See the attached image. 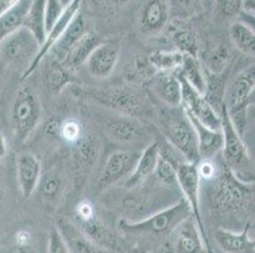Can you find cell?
<instances>
[{
    "instance_id": "41",
    "label": "cell",
    "mask_w": 255,
    "mask_h": 253,
    "mask_svg": "<svg viewBox=\"0 0 255 253\" xmlns=\"http://www.w3.org/2000/svg\"><path fill=\"white\" fill-rule=\"evenodd\" d=\"M43 133L50 139H61V122L57 119H50L43 127Z\"/></svg>"
},
{
    "instance_id": "24",
    "label": "cell",
    "mask_w": 255,
    "mask_h": 253,
    "mask_svg": "<svg viewBox=\"0 0 255 253\" xmlns=\"http://www.w3.org/2000/svg\"><path fill=\"white\" fill-rule=\"evenodd\" d=\"M85 33H87V22H85L84 15L82 13H78L68 25V28L65 29L64 34L59 39L56 46L51 50L53 56L52 60L64 62L74 46L84 37Z\"/></svg>"
},
{
    "instance_id": "32",
    "label": "cell",
    "mask_w": 255,
    "mask_h": 253,
    "mask_svg": "<svg viewBox=\"0 0 255 253\" xmlns=\"http://www.w3.org/2000/svg\"><path fill=\"white\" fill-rule=\"evenodd\" d=\"M69 70L62 62L51 60L45 71V83L51 92H60L65 86L71 84Z\"/></svg>"
},
{
    "instance_id": "9",
    "label": "cell",
    "mask_w": 255,
    "mask_h": 253,
    "mask_svg": "<svg viewBox=\"0 0 255 253\" xmlns=\"http://www.w3.org/2000/svg\"><path fill=\"white\" fill-rule=\"evenodd\" d=\"M140 156V151L135 150H117L111 153L104 162L97 182L98 192L106 191L122 178H128L135 170Z\"/></svg>"
},
{
    "instance_id": "29",
    "label": "cell",
    "mask_w": 255,
    "mask_h": 253,
    "mask_svg": "<svg viewBox=\"0 0 255 253\" xmlns=\"http://www.w3.org/2000/svg\"><path fill=\"white\" fill-rule=\"evenodd\" d=\"M23 28L33 34L34 38L42 45L46 38V28H45V0H36L32 1L29 10L25 15L23 22Z\"/></svg>"
},
{
    "instance_id": "39",
    "label": "cell",
    "mask_w": 255,
    "mask_h": 253,
    "mask_svg": "<svg viewBox=\"0 0 255 253\" xmlns=\"http://www.w3.org/2000/svg\"><path fill=\"white\" fill-rule=\"evenodd\" d=\"M96 208H94L92 201L82 200L75 206V220H74V222H87V220L92 219V218L96 217Z\"/></svg>"
},
{
    "instance_id": "49",
    "label": "cell",
    "mask_w": 255,
    "mask_h": 253,
    "mask_svg": "<svg viewBox=\"0 0 255 253\" xmlns=\"http://www.w3.org/2000/svg\"><path fill=\"white\" fill-rule=\"evenodd\" d=\"M1 199H3V190L0 187V203H1Z\"/></svg>"
},
{
    "instance_id": "20",
    "label": "cell",
    "mask_w": 255,
    "mask_h": 253,
    "mask_svg": "<svg viewBox=\"0 0 255 253\" xmlns=\"http://www.w3.org/2000/svg\"><path fill=\"white\" fill-rule=\"evenodd\" d=\"M150 89L168 108L182 106V86L177 74H159L152 76Z\"/></svg>"
},
{
    "instance_id": "15",
    "label": "cell",
    "mask_w": 255,
    "mask_h": 253,
    "mask_svg": "<svg viewBox=\"0 0 255 253\" xmlns=\"http://www.w3.org/2000/svg\"><path fill=\"white\" fill-rule=\"evenodd\" d=\"M107 136L118 143H131L137 141L143 132L142 123L135 117L116 114L108 115L103 122Z\"/></svg>"
},
{
    "instance_id": "27",
    "label": "cell",
    "mask_w": 255,
    "mask_h": 253,
    "mask_svg": "<svg viewBox=\"0 0 255 253\" xmlns=\"http://www.w3.org/2000/svg\"><path fill=\"white\" fill-rule=\"evenodd\" d=\"M177 74L180 78L184 79L196 91L205 96L206 89H207V78L197 56L185 55L182 67L179 71H177Z\"/></svg>"
},
{
    "instance_id": "1",
    "label": "cell",
    "mask_w": 255,
    "mask_h": 253,
    "mask_svg": "<svg viewBox=\"0 0 255 253\" xmlns=\"http://www.w3.org/2000/svg\"><path fill=\"white\" fill-rule=\"evenodd\" d=\"M191 217L192 212L189 205L184 199H180L169 208L154 213L142 220L129 222L126 219H121L118 222V228L125 236H146L159 238V237L173 234L174 229L180 223Z\"/></svg>"
},
{
    "instance_id": "42",
    "label": "cell",
    "mask_w": 255,
    "mask_h": 253,
    "mask_svg": "<svg viewBox=\"0 0 255 253\" xmlns=\"http://www.w3.org/2000/svg\"><path fill=\"white\" fill-rule=\"evenodd\" d=\"M14 240L15 246H31L32 236L28 231H19L15 234Z\"/></svg>"
},
{
    "instance_id": "6",
    "label": "cell",
    "mask_w": 255,
    "mask_h": 253,
    "mask_svg": "<svg viewBox=\"0 0 255 253\" xmlns=\"http://www.w3.org/2000/svg\"><path fill=\"white\" fill-rule=\"evenodd\" d=\"M255 86V62L241 70L225 87L224 104L226 106L235 128L240 134L244 131L247 120L248 99Z\"/></svg>"
},
{
    "instance_id": "35",
    "label": "cell",
    "mask_w": 255,
    "mask_h": 253,
    "mask_svg": "<svg viewBox=\"0 0 255 253\" xmlns=\"http://www.w3.org/2000/svg\"><path fill=\"white\" fill-rule=\"evenodd\" d=\"M84 136L80 122L73 118L61 122V139L70 145H76Z\"/></svg>"
},
{
    "instance_id": "3",
    "label": "cell",
    "mask_w": 255,
    "mask_h": 253,
    "mask_svg": "<svg viewBox=\"0 0 255 253\" xmlns=\"http://www.w3.org/2000/svg\"><path fill=\"white\" fill-rule=\"evenodd\" d=\"M221 118V133L224 137L222 146V161L227 170H230L236 178L250 185L254 180L253 175V162L250 159L247 145L243 141V137L235 128L230 114L225 104L220 110Z\"/></svg>"
},
{
    "instance_id": "26",
    "label": "cell",
    "mask_w": 255,
    "mask_h": 253,
    "mask_svg": "<svg viewBox=\"0 0 255 253\" xmlns=\"http://www.w3.org/2000/svg\"><path fill=\"white\" fill-rule=\"evenodd\" d=\"M31 3L29 0H17L14 5L0 17V43L23 27Z\"/></svg>"
},
{
    "instance_id": "16",
    "label": "cell",
    "mask_w": 255,
    "mask_h": 253,
    "mask_svg": "<svg viewBox=\"0 0 255 253\" xmlns=\"http://www.w3.org/2000/svg\"><path fill=\"white\" fill-rule=\"evenodd\" d=\"M120 56V47L112 42L101 43L89 56L87 64V70L90 76L98 80L110 78L113 73Z\"/></svg>"
},
{
    "instance_id": "36",
    "label": "cell",
    "mask_w": 255,
    "mask_h": 253,
    "mask_svg": "<svg viewBox=\"0 0 255 253\" xmlns=\"http://www.w3.org/2000/svg\"><path fill=\"white\" fill-rule=\"evenodd\" d=\"M154 175L156 176L157 180L163 185H166V186H178L175 167L164 159H161V157L157 161V166Z\"/></svg>"
},
{
    "instance_id": "46",
    "label": "cell",
    "mask_w": 255,
    "mask_h": 253,
    "mask_svg": "<svg viewBox=\"0 0 255 253\" xmlns=\"http://www.w3.org/2000/svg\"><path fill=\"white\" fill-rule=\"evenodd\" d=\"M243 10L255 15V0H245V1H243Z\"/></svg>"
},
{
    "instance_id": "11",
    "label": "cell",
    "mask_w": 255,
    "mask_h": 253,
    "mask_svg": "<svg viewBox=\"0 0 255 253\" xmlns=\"http://www.w3.org/2000/svg\"><path fill=\"white\" fill-rule=\"evenodd\" d=\"M177 181L178 187L182 191L183 199L187 201L192 212L194 222L197 223L199 231L206 237L205 227H203L202 214H201V205H199V186H201V178H199L197 167L194 164L183 162L177 166Z\"/></svg>"
},
{
    "instance_id": "43",
    "label": "cell",
    "mask_w": 255,
    "mask_h": 253,
    "mask_svg": "<svg viewBox=\"0 0 255 253\" xmlns=\"http://www.w3.org/2000/svg\"><path fill=\"white\" fill-rule=\"evenodd\" d=\"M239 22L244 23L245 25H248V27H249L250 29L255 33V15L243 10L240 14H239Z\"/></svg>"
},
{
    "instance_id": "48",
    "label": "cell",
    "mask_w": 255,
    "mask_h": 253,
    "mask_svg": "<svg viewBox=\"0 0 255 253\" xmlns=\"http://www.w3.org/2000/svg\"><path fill=\"white\" fill-rule=\"evenodd\" d=\"M254 104H255V86H254V89H253L252 94H250L249 99H248V106L254 105Z\"/></svg>"
},
{
    "instance_id": "21",
    "label": "cell",
    "mask_w": 255,
    "mask_h": 253,
    "mask_svg": "<svg viewBox=\"0 0 255 253\" xmlns=\"http://www.w3.org/2000/svg\"><path fill=\"white\" fill-rule=\"evenodd\" d=\"M80 229L85 233V236L92 241L99 250L118 251L120 250V240L115 232L107 226L106 223L96 215L87 222L76 223Z\"/></svg>"
},
{
    "instance_id": "14",
    "label": "cell",
    "mask_w": 255,
    "mask_h": 253,
    "mask_svg": "<svg viewBox=\"0 0 255 253\" xmlns=\"http://www.w3.org/2000/svg\"><path fill=\"white\" fill-rule=\"evenodd\" d=\"M80 6H82V3H80L79 0H74V1H71V3L69 4V6L66 8V10L64 11V14H62V17L60 18V20L57 22V24L46 34L45 41H43V43L41 45V47H39L38 55H37V57L34 59V61L32 62L31 66L28 67V70L23 74L20 80L25 81L37 69H38V66L41 65V61H42V60L45 59V56L47 55L48 52H51V50L56 46L59 39L61 38V36L64 34L65 29L68 28V25L70 24V22L74 19V17L79 13Z\"/></svg>"
},
{
    "instance_id": "10",
    "label": "cell",
    "mask_w": 255,
    "mask_h": 253,
    "mask_svg": "<svg viewBox=\"0 0 255 253\" xmlns=\"http://www.w3.org/2000/svg\"><path fill=\"white\" fill-rule=\"evenodd\" d=\"M177 74V73H175ZM182 86V106L187 113L193 115L198 122L215 131H221V118L202 94L193 89L183 78L177 74Z\"/></svg>"
},
{
    "instance_id": "17",
    "label": "cell",
    "mask_w": 255,
    "mask_h": 253,
    "mask_svg": "<svg viewBox=\"0 0 255 253\" xmlns=\"http://www.w3.org/2000/svg\"><path fill=\"white\" fill-rule=\"evenodd\" d=\"M55 227L68 246L70 253H103L92 241L85 236L84 232L74 220L69 218H57Z\"/></svg>"
},
{
    "instance_id": "22",
    "label": "cell",
    "mask_w": 255,
    "mask_h": 253,
    "mask_svg": "<svg viewBox=\"0 0 255 253\" xmlns=\"http://www.w3.org/2000/svg\"><path fill=\"white\" fill-rule=\"evenodd\" d=\"M187 113V111H185ZM188 118L193 125L194 131L197 134V141H198V152L201 160H212L222 151L224 146V137L221 131H215L211 129L202 123L198 122L193 115L187 113Z\"/></svg>"
},
{
    "instance_id": "5",
    "label": "cell",
    "mask_w": 255,
    "mask_h": 253,
    "mask_svg": "<svg viewBox=\"0 0 255 253\" xmlns=\"http://www.w3.org/2000/svg\"><path fill=\"white\" fill-rule=\"evenodd\" d=\"M212 182L210 200L212 209L216 212L221 214L235 213L247 205L252 191L250 185L236 178L226 167L221 170L220 175Z\"/></svg>"
},
{
    "instance_id": "19",
    "label": "cell",
    "mask_w": 255,
    "mask_h": 253,
    "mask_svg": "<svg viewBox=\"0 0 255 253\" xmlns=\"http://www.w3.org/2000/svg\"><path fill=\"white\" fill-rule=\"evenodd\" d=\"M213 236L225 253H255V237L250 234L249 224L240 232L216 229Z\"/></svg>"
},
{
    "instance_id": "13",
    "label": "cell",
    "mask_w": 255,
    "mask_h": 253,
    "mask_svg": "<svg viewBox=\"0 0 255 253\" xmlns=\"http://www.w3.org/2000/svg\"><path fill=\"white\" fill-rule=\"evenodd\" d=\"M17 181L23 198L28 200L37 190L42 176V165L33 153L22 152L15 161Z\"/></svg>"
},
{
    "instance_id": "47",
    "label": "cell",
    "mask_w": 255,
    "mask_h": 253,
    "mask_svg": "<svg viewBox=\"0 0 255 253\" xmlns=\"http://www.w3.org/2000/svg\"><path fill=\"white\" fill-rule=\"evenodd\" d=\"M11 253H33L31 246H15Z\"/></svg>"
},
{
    "instance_id": "33",
    "label": "cell",
    "mask_w": 255,
    "mask_h": 253,
    "mask_svg": "<svg viewBox=\"0 0 255 253\" xmlns=\"http://www.w3.org/2000/svg\"><path fill=\"white\" fill-rule=\"evenodd\" d=\"M170 37L173 39L174 45L178 47V51L184 55L196 56L197 53V43L196 37L193 32L189 28L184 25L171 24L170 27Z\"/></svg>"
},
{
    "instance_id": "31",
    "label": "cell",
    "mask_w": 255,
    "mask_h": 253,
    "mask_svg": "<svg viewBox=\"0 0 255 253\" xmlns=\"http://www.w3.org/2000/svg\"><path fill=\"white\" fill-rule=\"evenodd\" d=\"M230 38L241 53L255 57V33L248 25L239 20L234 23L230 27Z\"/></svg>"
},
{
    "instance_id": "44",
    "label": "cell",
    "mask_w": 255,
    "mask_h": 253,
    "mask_svg": "<svg viewBox=\"0 0 255 253\" xmlns=\"http://www.w3.org/2000/svg\"><path fill=\"white\" fill-rule=\"evenodd\" d=\"M8 155V145H6V139L4 134L0 132V160L5 159Z\"/></svg>"
},
{
    "instance_id": "37",
    "label": "cell",
    "mask_w": 255,
    "mask_h": 253,
    "mask_svg": "<svg viewBox=\"0 0 255 253\" xmlns=\"http://www.w3.org/2000/svg\"><path fill=\"white\" fill-rule=\"evenodd\" d=\"M197 172L201 180L213 181L221 172V167L215 162V160H201L196 165Z\"/></svg>"
},
{
    "instance_id": "30",
    "label": "cell",
    "mask_w": 255,
    "mask_h": 253,
    "mask_svg": "<svg viewBox=\"0 0 255 253\" xmlns=\"http://www.w3.org/2000/svg\"><path fill=\"white\" fill-rule=\"evenodd\" d=\"M184 53L179 51H155L150 55L149 64L160 74H175L179 71L184 60Z\"/></svg>"
},
{
    "instance_id": "28",
    "label": "cell",
    "mask_w": 255,
    "mask_h": 253,
    "mask_svg": "<svg viewBox=\"0 0 255 253\" xmlns=\"http://www.w3.org/2000/svg\"><path fill=\"white\" fill-rule=\"evenodd\" d=\"M101 43V39L97 34L87 32L84 37L74 46V48L70 51V53H69L68 57L65 59L62 64L68 70L78 69L79 66H82L83 64L88 61L93 51L96 50Z\"/></svg>"
},
{
    "instance_id": "38",
    "label": "cell",
    "mask_w": 255,
    "mask_h": 253,
    "mask_svg": "<svg viewBox=\"0 0 255 253\" xmlns=\"http://www.w3.org/2000/svg\"><path fill=\"white\" fill-rule=\"evenodd\" d=\"M47 253H70L68 246L64 242L62 237L60 236L59 231L55 226L51 229L50 236H48Z\"/></svg>"
},
{
    "instance_id": "45",
    "label": "cell",
    "mask_w": 255,
    "mask_h": 253,
    "mask_svg": "<svg viewBox=\"0 0 255 253\" xmlns=\"http://www.w3.org/2000/svg\"><path fill=\"white\" fill-rule=\"evenodd\" d=\"M17 0H0V17L4 15L11 6L14 5Z\"/></svg>"
},
{
    "instance_id": "25",
    "label": "cell",
    "mask_w": 255,
    "mask_h": 253,
    "mask_svg": "<svg viewBox=\"0 0 255 253\" xmlns=\"http://www.w3.org/2000/svg\"><path fill=\"white\" fill-rule=\"evenodd\" d=\"M37 189L39 190L41 203L48 210L56 209L64 194V178L56 171H48L41 176V181Z\"/></svg>"
},
{
    "instance_id": "23",
    "label": "cell",
    "mask_w": 255,
    "mask_h": 253,
    "mask_svg": "<svg viewBox=\"0 0 255 253\" xmlns=\"http://www.w3.org/2000/svg\"><path fill=\"white\" fill-rule=\"evenodd\" d=\"M159 159V143H150V145L141 152V156L140 159H138L135 170L131 173V176L127 178V189H136V187L145 184L146 181L151 177V175L155 173Z\"/></svg>"
},
{
    "instance_id": "2",
    "label": "cell",
    "mask_w": 255,
    "mask_h": 253,
    "mask_svg": "<svg viewBox=\"0 0 255 253\" xmlns=\"http://www.w3.org/2000/svg\"><path fill=\"white\" fill-rule=\"evenodd\" d=\"M160 131L166 142L175 148L185 161L194 165L201 161L196 131L183 106L169 108L161 113Z\"/></svg>"
},
{
    "instance_id": "12",
    "label": "cell",
    "mask_w": 255,
    "mask_h": 253,
    "mask_svg": "<svg viewBox=\"0 0 255 253\" xmlns=\"http://www.w3.org/2000/svg\"><path fill=\"white\" fill-rule=\"evenodd\" d=\"M173 237L174 253H208L207 240L192 217L174 229Z\"/></svg>"
},
{
    "instance_id": "4",
    "label": "cell",
    "mask_w": 255,
    "mask_h": 253,
    "mask_svg": "<svg viewBox=\"0 0 255 253\" xmlns=\"http://www.w3.org/2000/svg\"><path fill=\"white\" fill-rule=\"evenodd\" d=\"M42 106L34 90L23 86L15 94L10 106V127L17 145H23L38 127Z\"/></svg>"
},
{
    "instance_id": "18",
    "label": "cell",
    "mask_w": 255,
    "mask_h": 253,
    "mask_svg": "<svg viewBox=\"0 0 255 253\" xmlns=\"http://www.w3.org/2000/svg\"><path fill=\"white\" fill-rule=\"evenodd\" d=\"M169 20V5L163 0H150L142 6L140 31L145 36H155L164 31Z\"/></svg>"
},
{
    "instance_id": "34",
    "label": "cell",
    "mask_w": 255,
    "mask_h": 253,
    "mask_svg": "<svg viewBox=\"0 0 255 253\" xmlns=\"http://www.w3.org/2000/svg\"><path fill=\"white\" fill-rule=\"evenodd\" d=\"M70 3L71 1H64V0H47V1H45L46 34L57 24V22L62 17V14Z\"/></svg>"
},
{
    "instance_id": "8",
    "label": "cell",
    "mask_w": 255,
    "mask_h": 253,
    "mask_svg": "<svg viewBox=\"0 0 255 253\" xmlns=\"http://www.w3.org/2000/svg\"><path fill=\"white\" fill-rule=\"evenodd\" d=\"M80 95L88 100L117 111L118 114L135 117L141 110V95L137 90L127 86H116L112 89H83Z\"/></svg>"
},
{
    "instance_id": "7",
    "label": "cell",
    "mask_w": 255,
    "mask_h": 253,
    "mask_svg": "<svg viewBox=\"0 0 255 253\" xmlns=\"http://www.w3.org/2000/svg\"><path fill=\"white\" fill-rule=\"evenodd\" d=\"M39 47L33 34L22 27L0 43V60L20 70L23 75L38 55Z\"/></svg>"
},
{
    "instance_id": "40",
    "label": "cell",
    "mask_w": 255,
    "mask_h": 253,
    "mask_svg": "<svg viewBox=\"0 0 255 253\" xmlns=\"http://www.w3.org/2000/svg\"><path fill=\"white\" fill-rule=\"evenodd\" d=\"M219 10L221 15L226 18L239 17V14L243 11V1H239V0L219 1Z\"/></svg>"
}]
</instances>
